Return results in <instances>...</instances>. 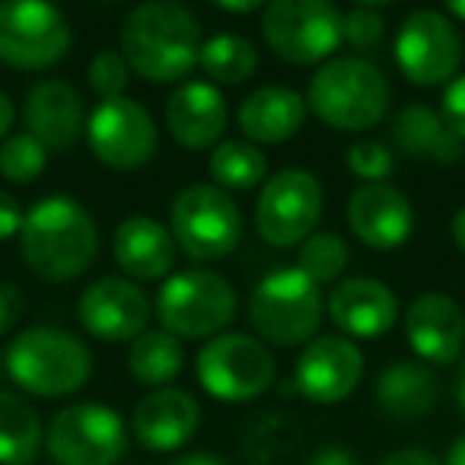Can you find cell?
I'll return each mask as SVG.
<instances>
[{"mask_svg":"<svg viewBox=\"0 0 465 465\" xmlns=\"http://www.w3.org/2000/svg\"><path fill=\"white\" fill-rule=\"evenodd\" d=\"M16 240L29 272L52 284L80 278L99 252L96 220L71 194H48L35 201Z\"/></svg>","mask_w":465,"mask_h":465,"instance_id":"1","label":"cell"},{"mask_svg":"<svg viewBox=\"0 0 465 465\" xmlns=\"http://www.w3.org/2000/svg\"><path fill=\"white\" fill-rule=\"evenodd\" d=\"M122 54L137 77L150 84H175L198 67L201 26L194 14L173 0H150L122 20Z\"/></svg>","mask_w":465,"mask_h":465,"instance_id":"2","label":"cell"},{"mask_svg":"<svg viewBox=\"0 0 465 465\" xmlns=\"http://www.w3.org/2000/svg\"><path fill=\"white\" fill-rule=\"evenodd\" d=\"M4 370L23 392L39 399H61L86 386L93 373V354L71 331L35 325L7 344Z\"/></svg>","mask_w":465,"mask_h":465,"instance_id":"3","label":"cell"},{"mask_svg":"<svg viewBox=\"0 0 465 465\" xmlns=\"http://www.w3.org/2000/svg\"><path fill=\"white\" fill-rule=\"evenodd\" d=\"M389 84L367 58H331L310 77L306 109L335 131H370L389 112Z\"/></svg>","mask_w":465,"mask_h":465,"instance_id":"4","label":"cell"},{"mask_svg":"<svg viewBox=\"0 0 465 465\" xmlns=\"http://www.w3.org/2000/svg\"><path fill=\"white\" fill-rule=\"evenodd\" d=\"M240 312V297L232 284L217 272L188 268L163 281L156 293V319L163 331L179 341H201V338L223 335L226 325Z\"/></svg>","mask_w":465,"mask_h":465,"instance_id":"5","label":"cell"},{"mask_svg":"<svg viewBox=\"0 0 465 465\" xmlns=\"http://www.w3.org/2000/svg\"><path fill=\"white\" fill-rule=\"evenodd\" d=\"M322 291L300 268L268 272L249 297V322L259 331V341L278 348L310 344L322 322Z\"/></svg>","mask_w":465,"mask_h":465,"instance_id":"6","label":"cell"},{"mask_svg":"<svg viewBox=\"0 0 465 465\" xmlns=\"http://www.w3.org/2000/svg\"><path fill=\"white\" fill-rule=\"evenodd\" d=\"M262 35L287 64H325L344 42L341 10L325 0H274L262 10Z\"/></svg>","mask_w":465,"mask_h":465,"instance_id":"7","label":"cell"},{"mask_svg":"<svg viewBox=\"0 0 465 465\" xmlns=\"http://www.w3.org/2000/svg\"><path fill=\"white\" fill-rule=\"evenodd\" d=\"M175 246L194 262L226 259L242 240V217L232 198L217 185H188L169 211Z\"/></svg>","mask_w":465,"mask_h":465,"instance_id":"8","label":"cell"},{"mask_svg":"<svg viewBox=\"0 0 465 465\" xmlns=\"http://www.w3.org/2000/svg\"><path fill=\"white\" fill-rule=\"evenodd\" d=\"M194 373L207 395L220 401L259 399L278 376V363L265 341L242 331H223L198 351Z\"/></svg>","mask_w":465,"mask_h":465,"instance_id":"9","label":"cell"},{"mask_svg":"<svg viewBox=\"0 0 465 465\" xmlns=\"http://www.w3.org/2000/svg\"><path fill=\"white\" fill-rule=\"evenodd\" d=\"M45 450L54 465H118L128 450V427L115 408L80 401L48 420Z\"/></svg>","mask_w":465,"mask_h":465,"instance_id":"10","label":"cell"},{"mask_svg":"<svg viewBox=\"0 0 465 465\" xmlns=\"http://www.w3.org/2000/svg\"><path fill=\"white\" fill-rule=\"evenodd\" d=\"M71 52L64 14L42 0L0 4V61L16 71H48Z\"/></svg>","mask_w":465,"mask_h":465,"instance_id":"11","label":"cell"},{"mask_svg":"<svg viewBox=\"0 0 465 465\" xmlns=\"http://www.w3.org/2000/svg\"><path fill=\"white\" fill-rule=\"evenodd\" d=\"M462 35L456 23L437 10H414L395 35V64L414 86H443L459 77L462 67Z\"/></svg>","mask_w":465,"mask_h":465,"instance_id":"12","label":"cell"},{"mask_svg":"<svg viewBox=\"0 0 465 465\" xmlns=\"http://www.w3.org/2000/svg\"><path fill=\"white\" fill-rule=\"evenodd\" d=\"M322 217V185L306 169H281L262 185L255 226L278 249L303 246Z\"/></svg>","mask_w":465,"mask_h":465,"instance_id":"13","label":"cell"},{"mask_svg":"<svg viewBox=\"0 0 465 465\" xmlns=\"http://www.w3.org/2000/svg\"><path fill=\"white\" fill-rule=\"evenodd\" d=\"M86 143L103 166L131 173V169H141L153 160L156 147H160V134H156L150 112L134 99L122 96L103 99L93 109L90 122H86Z\"/></svg>","mask_w":465,"mask_h":465,"instance_id":"14","label":"cell"},{"mask_svg":"<svg viewBox=\"0 0 465 465\" xmlns=\"http://www.w3.org/2000/svg\"><path fill=\"white\" fill-rule=\"evenodd\" d=\"M153 303L128 278H99L80 293L77 319L99 341H137L147 331Z\"/></svg>","mask_w":465,"mask_h":465,"instance_id":"15","label":"cell"},{"mask_svg":"<svg viewBox=\"0 0 465 465\" xmlns=\"http://www.w3.org/2000/svg\"><path fill=\"white\" fill-rule=\"evenodd\" d=\"M363 380V354L344 335H316L297 357L293 382L316 405L344 401Z\"/></svg>","mask_w":465,"mask_h":465,"instance_id":"16","label":"cell"},{"mask_svg":"<svg viewBox=\"0 0 465 465\" xmlns=\"http://www.w3.org/2000/svg\"><path fill=\"white\" fill-rule=\"evenodd\" d=\"M26 134H33L48 153H67L86 134L84 96L67 80H42L23 103Z\"/></svg>","mask_w":465,"mask_h":465,"instance_id":"17","label":"cell"},{"mask_svg":"<svg viewBox=\"0 0 465 465\" xmlns=\"http://www.w3.org/2000/svg\"><path fill=\"white\" fill-rule=\"evenodd\" d=\"M405 338L427 363L450 367L465 348V312L450 293L427 291L411 300L405 312Z\"/></svg>","mask_w":465,"mask_h":465,"instance_id":"18","label":"cell"},{"mask_svg":"<svg viewBox=\"0 0 465 465\" xmlns=\"http://www.w3.org/2000/svg\"><path fill=\"white\" fill-rule=\"evenodd\" d=\"M348 226L370 249H399L414 230V211L405 192L389 182L357 185L348 198Z\"/></svg>","mask_w":465,"mask_h":465,"instance_id":"19","label":"cell"},{"mask_svg":"<svg viewBox=\"0 0 465 465\" xmlns=\"http://www.w3.org/2000/svg\"><path fill=\"white\" fill-rule=\"evenodd\" d=\"M201 405L185 389H153L137 401L131 414V433L150 452H175L198 433Z\"/></svg>","mask_w":465,"mask_h":465,"instance_id":"20","label":"cell"},{"mask_svg":"<svg viewBox=\"0 0 465 465\" xmlns=\"http://www.w3.org/2000/svg\"><path fill=\"white\" fill-rule=\"evenodd\" d=\"M230 124V105L223 93L207 80H188L169 96L166 128L185 150H211Z\"/></svg>","mask_w":465,"mask_h":465,"instance_id":"21","label":"cell"},{"mask_svg":"<svg viewBox=\"0 0 465 465\" xmlns=\"http://www.w3.org/2000/svg\"><path fill=\"white\" fill-rule=\"evenodd\" d=\"M325 310L344 338H380L399 322V297L376 278H351L335 284Z\"/></svg>","mask_w":465,"mask_h":465,"instance_id":"22","label":"cell"},{"mask_svg":"<svg viewBox=\"0 0 465 465\" xmlns=\"http://www.w3.org/2000/svg\"><path fill=\"white\" fill-rule=\"evenodd\" d=\"M175 246L169 226L153 217H128L115 226L112 236V255L118 268L134 281H163L173 274Z\"/></svg>","mask_w":465,"mask_h":465,"instance_id":"23","label":"cell"},{"mask_svg":"<svg viewBox=\"0 0 465 465\" xmlns=\"http://www.w3.org/2000/svg\"><path fill=\"white\" fill-rule=\"evenodd\" d=\"M306 96L291 86H259L240 103L236 124L255 147H274L300 134L306 122Z\"/></svg>","mask_w":465,"mask_h":465,"instance_id":"24","label":"cell"},{"mask_svg":"<svg viewBox=\"0 0 465 465\" xmlns=\"http://www.w3.org/2000/svg\"><path fill=\"white\" fill-rule=\"evenodd\" d=\"M392 143L399 147V153L418 163L456 166L465 160V143L446 124V118L424 103H408L392 118Z\"/></svg>","mask_w":465,"mask_h":465,"instance_id":"25","label":"cell"},{"mask_svg":"<svg viewBox=\"0 0 465 465\" xmlns=\"http://www.w3.org/2000/svg\"><path fill=\"white\" fill-rule=\"evenodd\" d=\"M376 405L392 420H420L440 399V380L424 363H392L376 380Z\"/></svg>","mask_w":465,"mask_h":465,"instance_id":"26","label":"cell"},{"mask_svg":"<svg viewBox=\"0 0 465 465\" xmlns=\"http://www.w3.org/2000/svg\"><path fill=\"white\" fill-rule=\"evenodd\" d=\"M42 420L23 395L0 389V465H33L42 446Z\"/></svg>","mask_w":465,"mask_h":465,"instance_id":"27","label":"cell"},{"mask_svg":"<svg viewBox=\"0 0 465 465\" xmlns=\"http://www.w3.org/2000/svg\"><path fill=\"white\" fill-rule=\"evenodd\" d=\"M185 367V351L182 341L169 331H143L128 351V373L141 386L166 389Z\"/></svg>","mask_w":465,"mask_h":465,"instance_id":"28","label":"cell"},{"mask_svg":"<svg viewBox=\"0 0 465 465\" xmlns=\"http://www.w3.org/2000/svg\"><path fill=\"white\" fill-rule=\"evenodd\" d=\"M207 173L213 185L230 192H249L268 182V160L249 141H220L207 156Z\"/></svg>","mask_w":465,"mask_h":465,"instance_id":"29","label":"cell"},{"mask_svg":"<svg viewBox=\"0 0 465 465\" xmlns=\"http://www.w3.org/2000/svg\"><path fill=\"white\" fill-rule=\"evenodd\" d=\"M198 67L207 74V80L223 86H242L259 71V52L249 39L236 33H220L201 45Z\"/></svg>","mask_w":465,"mask_h":465,"instance_id":"30","label":"cell"},{"mask_svg":"<svg viewBox=\"0 0 465 465\" xmlns=\"http://www.w3.org/2000/svg\"><path fill=\"white\" fill-rule=\"evenodd\" d=\"M351 262L348 242L338 236V232H312L310 240L300 246L297 268L316 284H329L344 274Z\"/></svg>","mask_w":465,"mask_h":465,"instance_id":"31","label":"cell"},{"mask_svg":"<svg viewBox=\"0 0 465 465\" xmlns=\"http://www.w3.org/2000/svg\"><path fill=\"white\" fill-rule=\"evenodd\" d=\"M48 166V150L35 141L33 134H10L0 143V175L16 185H29L35 182Z\"/></svg>","mask_w":465,"mask_h":465,"instance_id":"32","label":"cell"},{"mask_svg":"<svg viewBox=\"0 0 465 465\" xmlns=\"http://www.w3.org/2000/svg\"><path fill=\"white\" fill-rule=\"evenodd\" d=\"M86 77H90V86L99 99H122L131 84V67L122 52H109L105 48V52H99L90 61Z\"/></svg>","mask_w":465,"mask_h":465,"instance_id":"33","label":"cell"},{"mask_svg":"<svg viewBox=\"0 0 465 465\" xmlns=\"http://www.w3.org/2000/svg\"><path fill=\"white\" fill-rule=\"evenodd\" d=\"M395 166L392 150L382 141H357L348 150V169L361 179V185H373V182H386Z\"/></svg>","mask_w":465,"mask_h":465,"instance_id":"34","label":"cell"},{"mask_svg":"<svg viewBox=\"0 0 465 465\" xmlns=\"http://www.w3.org/2000/svg\"><path fill=\"white\" fill-rule=\"evenodd\" d=\"M341 29L344 42H351L361 52H370L386 35V20L376 7H351L348 14H341Z\"/></svg>","mask_w":465,"mask_h":465,"instance_id":"35","label":"cell"},{"mask_svg":"<svg viewBox=\"0 0 465 465\" xmlns=\"http://www.w3.org/2000/svg\"><path fill=\"white\" fill-rule=\"evenodd\" d=\"M440 115L446 118V124H450V128L456 131L459 141L465 143V74L446 86L443 109H440Z\"/></svg>","mask_w":465,"mask_h":465,"instance_id":"36","label":"cell"},{"mask_svg":"<svg viewBox=\"0 0 465 465\" xmlns=\"http://www.w3.org/2000/svg\"><path fill=\"white\" fill-rule=\"evenodd\" d=\"M23 306H26V297H23L20 287L10 284V281H0V338L14 331V325L23 316Z\"/></svg>","mask_w":465,"mask_h":465,"instance_id":"37","label":"cell"},{"mask_svg":"<svg viewBox=\"0 0 465 465\" xmlns=\"http://www.w3.org/2000/svg\"><path fill=\"white\" fill-rule=\"evenodd\" d=\"M23 220H26V211L20 207V201H16L10 192L0 188V242L20 236Z\"/></svg>","mask_w":465,"mask_h":465,"instance_id":"38","label":"cell"},{"mask_svg":"<svg viewBox=\"0 0 465 465\" xmlns=\"http://www.w3.org/2000/svg\"><path fill=\"white\" fill-rule=\"evenodd\" d=\"M306 465H361V462H357V456L348 450V446L329 443V446H319Z\"/></svg>","mask_w":465,"mask_h":465,"instance_id":"39","label":"cell"},{"mask_svg":"<svg viewBox=\"0 0 465 465\" xmlns=\"http://www.w3.org/2000/svg\"><path fill=\"white\" fill-rule=\"evenodd\" d=\"M380 465H440V459L427 450H418V446H408V450L389 452Z\"/></svg>","mask_w":465,"mask_h":465,"instance_id":"40","label":"cell"},{"mask_svg":"<svg viewBox=\"0 0 465 465\" xmlns=\"http://www.w3.org/2000/svg\"><path fill=\"white\" fill-rule=\"evenodd\" d=\"M166 465H230V462L223 456H217V452H185V456L169 459Z\"/></svg>","mask_w":465,"mask_h":465,"instance_id":"41","label":"cell"},{"mask_svg":"<svg viewBox=\"0 0 465 465\" xmlns=\"http://www.w3.org/2000/svg\"><path fill=\"white\" fill-rule=\"evenodd\" d=\"M14 122H16L14 99L0 90V141H7V137H10V128H14Z\"/></svg>","mask_w":465,"mask_h":465,"instance_id":"42","label":"cell"},{"mask_svg":"<svg viewBox=\"0 0 465 465\" xmlns=\"http://www.w3.org/2000/svg\"><path fill=\"white\" fill-rule=\"evenodd\" d=\"M450 232H452V242H456V249H459V252L465 255V204L459 207L456 213H452Z\"/></svg>","mask_w":465,"mask_h":465,"instance_id":"43","label":"cell"},{"mask_svg":"<svg viewBox=\"0 0 465 465\" xmlns=\"http://www.w3.org/2000/svg\"><path fill=\"white\" fill-rule=\"evenodd\" d=\"M446 465H465V433L452 440L450 452H446Z\"/></svg>","mask_w":465,"mask_h":465,"instance_id":"44","label":"cell"},{"mask_svg":"<svg viewBox=\"0 0 465 465\" xmlns=\"http://www.w3.org/2000/svg\"><path fill=\"white\" fill-rule=\"evenodd\" d=\"M220 10L223 14H259V10H265L259 4V0H249V4H220Z\"/></svg>","mask_w":465,"mask_h":465,"instance_id":"45","label":"cell"},{"mask_svg":"<svg viewBox=\"0 0 465 465\" xmlns=\"http://www.w3.org/2000/svg\"><path fill=\"white\" fill-rule=\"evenodd\" d=\"M456 401H459V408L465 411V354H462L459 370H456Z\"/></svg>","mask_w":465,"mask_h":465,"instance_id":"46","label":"cell"},{"mask_svg":"<svg viewBox=\"0 0 465 465\" xmlns=\"http://www.w3.org/2000/svg\"><path fill=\"white\" fill-rule=\"evenodd\" d=\"M446 10H450V16H456V20L465 23V0H452V4Z\"/></svg>","mask_w":465,"mask_h":465,"instance_id":"47","label":"cell"},{"mask_svg":"<svg viewBox=\"0 0 465 465\" xmlns=\"http://www.w3.org/2000/svg\"><path fill=\"white\" fill-rule=\"evenodd\" d=\"M33 465H35V462H33Z\"/></svg>","mask_w":465,"mask_h":465,"instance_id":"48","label":"cell"}]
</instances>
